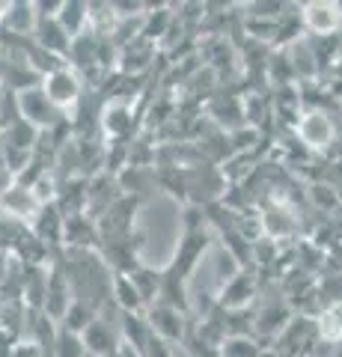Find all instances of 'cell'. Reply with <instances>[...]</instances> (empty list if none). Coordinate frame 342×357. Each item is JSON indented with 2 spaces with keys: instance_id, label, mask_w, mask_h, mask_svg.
<instances>
[{
  "instance_id": "cell-5",
  "label": "cell",
  "mask_w": 342,
  "mask_h": 357,
  "mask_svg": "<svg viewBox=\"0 0 342 357\" xmlns=\"http://www.w3.org/2000/svg\"><path fill=\"white\" fill-rule=\"evenodd\" d=\"M306 21H310V27L313 30H334L336 27V21H339V15H336V9L334 6H310V13H306Z\"/></svg>"
},
{
  "instance_id": "cell-3",
  "label": "cell",
  "mask_w": 342,
  "mask_h": 357,
  "mask_svg": "<svg viewBox=\"0 0 342 357\" xmlns=\"http://www.w3.org/2000/svg\"><path fill=\"white\" fill-rule=\"evenodd\" d=\"M301 137L306 143H313V146H325V143L330 140V122L322 114H310L301 126Z\"/></svg>"
},
{
  "instance_id": "cell-6",
  "label": "cell",
  "mask_w": 342,
  "mask_h": 357,
  "mask_svg": "<svg viewBox=\"0 0 342 357\" xmlns=\"http://www.w3.org/2000/svg\"><path fill=\"white\" fill-rule=\"evenodd\" d=\"M30 6H24V3H13L9 6V13H6V24H13L15 30H24L33 18H36V13H27Z\"/></svg>"
},
{
  "instance_id": "cell-7",
  "label": "cell",
  "mask_w": 342,
  "mask_h": 357,
  "mask_svg": "<svg viewBox=\"0 0 342 357\" xmlns=\"http://www.w3.org/2000/svg\"><path fill=\"white\" fill-rule=\"evenodd\" d=\"M81 354H84V345L78 342V337L72 331H65L57 342V357H81Z\"/></svg>"
},
{
  "instance_id": "cell-8",
  "label": "cell",
  "mask_w": 342,
  "mask_h": 357,
  "mask_svg": "<svg viewBox=\"0 0 342 357\" xmlns=\"http://www.w3.org/2000/svg\"><path fill=\"white\" fill-rule=\"evenodd\" d=\"M322 333L325 337H339L342 333V304H336L334 310H327V316L322 321Z\"/></svg>"
},
{
  "instance_id": "cell-1",
  "label": "cell",
  "mask_w": 342,
  "mask_h": 357,
  "mask_svg": "<svg viewBox=\"0 0 342 357\" xmlns=\"http://www.w3.org/2000/svg\"><path fill=\"white\" fill-rule=\"evenodd\" d=\"M18 105L30 126H48V122L57 119V107L51 105L45 89H24V93L18 96Z\"/></svg>"
},
{
  "instance_id": "cell-9",
  "label": "cell",
  "mask_w": 342,
  "mask_h": 357,
  "mask_svg": "<svg viewBox=\"0 0 342 357\" xmlns=\"http://www.w3.org/2000/svg\"><path fill=\"white\" fill-rule=\"evenodd\" d=\"M9 6H13V3H0V18H6V13H9Z\"/></svg>"
},
{
  "instance_id": "cell-4",
  "label": "cell",
  "mask_w": 342,
  "mask_h": 357,
  "mask_svg": "<svg viewBox=\"0 0 342 357\" xmlns=\"http://www.w3.org/2000/svg\"><path fill=\"white\" fill-rule=\"evenodd\" d=\"M36 39L45 45V48H51V51H63L65 45H69V39H65V30L57 24V21H51V18H42Z\"/></svg>"
},
{
  "instance_id": "cell-2",
  "label": "cell",
  "mask_w": 342,
  "mask_h": 357,
  "mask_svg": "<svg viewBox=\"0 0 342 357\" xmlns=\"http://www.w3.org/2000/svg\"><path fill=\"white\" fill-rule=\"evenodd\" d=\"M81 86L78 81L69 75V72H51L48 75V84H45V96L51 98V105H72L75 98H78Z\"/></svg>"
}]
</instances>
